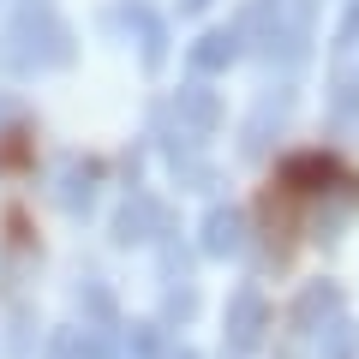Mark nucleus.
I'll use <instances>...</instances> for the list:
<instances>
[{
  "label": "nucleus",
  "instance_id": "7",
  "mask_svg": "<svg viewBox=\"0 0 359 359\" xmlns=\"http://www.w3.org/2000/svg\"><path fill=\"white\" fill-rule=\"evenodd\" d=\"M240 30L233 25H216V30H204V36L186 48V60H192V72H228L233 60H240Z\"/></svg>",
  "mask_w": 359,
  "mask_h": 359
},
{
  "label": "nucleus",
  "instance_id": "15",
  "mask_svg": "<svg viewBox=\"0 0 359 359\" xmlns=\"http://www.w3.org/2000/svg\"><path fill=\"white\" fill-rule=\"evenodd\" d=\"M210 0H180V13H204Z\"/></svg>",
  "mask_w": 359,
  "mask_h": 359
},
{
  "label": "nucleus",
  "instance_id": "4",
  "mask_svg": "<svg viewBox=\"0 0 359 359\" xmlns=\"http://www.w3.org/2000/svg\"><path fill=\"white\" fill-rule=\"evenodd\" d=\"M162 228H168V216H162V204H156L150 192H132L126 204H120V216H114V240H120V245L156 240Z\"/></svg>",
  "mask_w": 359,
  "mask_h": 359
},
{
  "label": "nucleus",
  "instance_id": "1",
  "mask_svg": "<svg viewBox=\"0 0 359 359\" xmlns=\"http://www.w3.org/2000/svg\"><path fill=\"white\" fill-rule=\"evenodd\" d=\"M66 60H72V25L54 6L30 0L18 18H6V30H0V72L6 78H36Z\"/></svg>",
  "mask_w": 359,
  "mask_h": 359
},
{
  "label": "nucleus",
  "instance_id": "13",
  "mask_svg": "<svg viewBox=\"0 0 359 359\" xmlns=\"http://www.w3.org/2000/svg\"><path fill=\"white\" fill-rule=\"evenodd\" d=\"M335 54H359V0H347V13H341V25H335V42H330Z\"/></svg>",
  "mask_w": 359,
  "mask_h": 359
},
{
  "label": "nucleus",
  "instance_id": "5",
  "mask_svg": "<svg viewBox=\"0 0 359 359\" xmlns=\"http://www.w3.org/2000/svg\"><path fill=\"white\" fill-rule=\"evenodd\" d=\"M120 18H126V30H138V54H144V66L156 72V66L168 60V25H162V13L144 6V0H126Z\"/></svg>",
  "mask_w": 359,
  "mask_h": 359
},
{
  "label": "nucleus",
  "instance_id": "14",
  "mask_svg": "<svg viewBox=\"0 0 359 359\" xmlns=\"http://www.w3.org/2000/svg\"><path fill=\"white\" fill-rule=\"evenodd\" d=\"M353 108H359V66L341 72V84H335V114H353Z\"/></svg>",
  "mask_w": 359,
  "mask_h": 359
},
{
  "label": "nucleus",
  "instance_id": "9",
  "mask_svg": "<svg viewBox=\"0 0 359 359\" xmlns=\"http://www.w3.org/2000/svg\"><path fill=\"white\" fill-rule=\"evenodd\" d=\"M204 252L210 257H233V252H245V216L233 204H216L204 216Z\"/></svg>",
  "mask_w": 359,
  "mask_h": 359
},
{
  "label": "nucleus",
  "instance_id": "10",
  "mask_svg": "<svg viewBox=\"0 0 359 359\" xmlns=\"http://www.w3.org/2000/svg\"><path fill=\"white\" fill-rule=\"evenodd\" d=\"M287 186H299V192H335V186H353V180L330 156H294L287 162Z\"/></svg>",
  "mask_w": 359,
  "mask_h": 359
},
{
  "label": "nucleus",
  "instance_id": "12",
  "mask_svg": "<svg viewBox=\"0 0 359 359\" xmlns=\"http://www.w3.org/2000/svg\"><path fill=\"white\" fill-rule=\"evenodd\" d=\"M335 306H341V294H335L330 282H323V287H306V294H299V306H294V330L306 335L311 323H318L323 311H335Z\"/></svg>",
  "mask_w": 359,
  "mask_h": 359
},
{
  "label": "nucleus",
  "instance_id": "6",
  "mask_svg": "<svg viewBox=\"0 0 359 359\" xmlns=\"http://www.w3.org/2000/svg\"><path fill=\"white\" fill-rule=\"evenodd\" d=\"M264 330H269V306L257 299V287H240V294H233V306H228V341L245 353V347L264 341Z\"/></svg>",
  "mask_w": 359,
  "mask_h": 359
},
{
  "label": "nucleus",
  "instance_id": "2",
  "mask_svg": "<svg viewBox=\"0 0 359 359\" xmlns=\"http://www.w3.org/2000/svg\"><path fill=\"white\" fill-rule=\"evenodd\" d=\"M311 18H318V0H252L240 36H257L264 60L294 66L311 48Z\"/></svg>",
  "mask_w": 359,
  "mask_h": 359
},
{
  "label": "nucleus",
  "instance_id": "8",
  "mask_svg": "<svg viewBox=\"0 0 359 359\" xmlns=\"http://www.w3.org/2000/svg\"><path fill=\"white\" fill-rule=\"evenodd\" d=\"M96 180H102V168L84 162V156H66L60 174H54V198H60L66 210H90V198H96Z\"/></svg>",
  "mask_w": 359,
  "mask_h": 359
},
{
  "label": "nucleus",
  "instance_id": "11",
  "mask_svg": "<svg viewBox=\"0 0 359 359\" xmlns=\"http://www.w3.org/2000/svg\"><path fill=\"white\" fill-rule=\"evenodd\" d=\"M287 102H294V90H269L264 102H257V114H252V126H245V150H264V132H269V120L282 126V114H287Z\"/></svg>",
  "mask_w": 359,
  "mask_h": 359
},
{
  "label": "nucleus",
  "instance_id": "3",
  "mask_svg": "<svg viewBox=\"0 0 359 359\" xmlns=\"http://www.w3.org/2000/svg\"><path fill=\"white\" fill-rule=\"evenodd\" d=\"M174 120H180V138H210V132L222 126L216 90H204V84H180V96H174Z\"/></svg>",
  "mask_w": 359,
  "mask_h": 359
},
{
  "label": "nucleus",
  "instance_id": "16",
  "mask_svg": "<svg viewBox=\"0 0 359 359\" xmlns=\"http://www.w3.org/2000/svg\"><path fill=\"white\" fill-rule=\"evenodd\" d=\"M6 114H13V102H6V96H0V120H6Z\"/></svg>",
  "mask_w": 359,
  "mask_h": 359
}]
</instances>
